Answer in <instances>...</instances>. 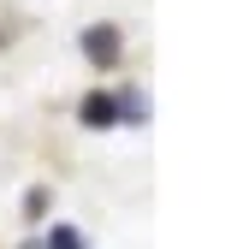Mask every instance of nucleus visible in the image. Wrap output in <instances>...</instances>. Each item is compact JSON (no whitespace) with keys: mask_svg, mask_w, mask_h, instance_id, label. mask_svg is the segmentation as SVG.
Segmentation results:
<instances>
[{"mask_svg":"<svg viewBox=\"0 0 249 249\" xmlns=\"http://www.w3.org/2000/svg\"><path fill=\"white\" fill-rule=\"evenodd\" d=\"M113 107H119L124 119H148V101H142V95H124V101H113Z\"/></svg>","mask_w":249,"mask_h":249,"instance_id":"20e7f679","label":"nucleus"},{"mask_svg":"<svg viewBox=\"0 0 249 249\" xmlns=\"http://www.w3.org/2000/svg\"><path fill=\"white\" fill-rule=\"evenodd\" d=\"M83 53L95 59V66H113V59H119V30H113V24H95V30L83 36Z\"/></svg>","mask_w":249,"mask_h":249,"instance_id":"f257e3e1","label":"nucleus"},{"mask_svg":"<svg viewBox=\"0 0 249 249\" xmlns=\"http://www.w3.org/2000/svg\"><path fill=\"white\" fill-rule=\"evenodd\" d=\"M48 249H83V231H77V226H59V231L48 237Z\"/></svg>","mask_w":249,"mask_h":249,"instance_id":"7ed1b4c3","label":"nucleus"},{"mask_svg":"<svg viewBox=\"0 0 249 249\" xmlns=\"http://www.w3.org/2000/svg\"><path fill=\"white\" fill-rule=\"evenodd\" d=\"M77 119H83V124H113V119H119V107H113V95L101 89V95H89V101L77 107Z\"/></svg>","mask_w":249,"mask_h":249,"instance_id":"f03ea898","label":"nucleus"}]
</instances>
